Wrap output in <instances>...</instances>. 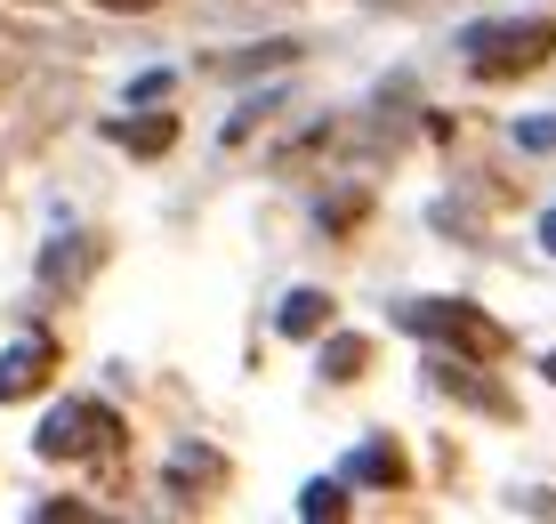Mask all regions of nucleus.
Wrapping results in <instances>:
<instances>
[{"label":"nucleus","instance_id":"nucleus-1","mask_svg":"<svg viewBox=\"0 0 556 524\" xmlns=\"http://www.w3.org/2000/svg\"><path fill=\"white\" fill-rule=\"evenodd\" d=\"M459 49H468V65L484 73V82H501V73L548 65L556 25H548V16H525V25H468V33H459Z\"/></svg>","mask_w":556,"mask_h":524},{"label":"nucleus","instance_id":"nucleus-2","mask_svg":"<svg viewBox=\"0 0 556 524\" xmlns=\"http://www.w3.org/2000/svg\"><path fill=\"white\" fill-rule=\"evenodd\" d=\"M404 323H412V332H428V339H452L459 355H484V363H492V355L508 347V332H501L492 315H476L468 299H419Z\"/></svg>","mask_w":556,"mask_h":524},{"label":"nucleus","instance_id":"nucleus-3","mask_svg":"<svg viewBox=\"0 0 556 524\" xmlns=\"http://www.w3.org/2000/svg\"><path fill=\"white\" fill-rule=\"evenodd\" d=\"M98 436H113V412H98V403H65V412H49V420H41V452H49V460L89 452Z\"/></svg>","mask_w":556,"mask_h":524},{"label":"nucleus","instance_id":"nucleus-4","mask_svg":"<svg viewBox=\"0 0 556 524\" xmlns=\"http://www.w3.org/2000/svg\"><path fill=\"white\" fill-rule=\"evenodd\" d=\"M41 372H49V347H41V339H16L9 355H0V403L33 396V387H41Z\"/></svg>","mask_w":556,"mask_h":524},{"label":"nucleus","instance_id":"nucleus-5","mask_svg":"<svg viewBox=\"0 0 556 524\" xmlns=\"http://www.w3.org/2000/svg\"><path fill=\"white\" fill-rule=\"evenodd\" d=\"M275 332H282V339L331 332V290H291V299H282V315H275Z\"/></svg>","mask_w":556,"mask_h":524},{"label":"nucleus","instance_id":"nucleus-6","mask_svg":"<svg viewBox=\"0 0 556 524\" xmlns=\"http://www.w3.org/2000/svg\"><path fill=\"white\" fill-rule=\"evenodd\" d=\"M348 476H363V484H404V452H395V444H363V452L348 460Z\"/></svg>","mask_w":556,"mask_h":524},{"label":"nucleus","instance_id":"nucleus-7","mask_svg":"<svg viewBox=\"0 0 556 524\" xmlns=\"http://www.w3.org/2000/svg\"><path fill=\"white\" fill-rule=\"evenodd\" d=\"M113 138H122L129 153H162L169 138H178V122H169V113H146V122H122Z\"/></svg>","mask_w":556,"mask_h":524},{"label":"nucleus","instance_id":"nucleus-8","mask_svg":"<svg viewBox=\"0 0 556 524\" xmlns=\"http://www.w3.org/2000/svg\"><path fill=\"white\" fill-rule=\"evenodd\" d=\"M363 355H371L363 339H323V379H355Z\"/></svg>","mask_w":556,"mask_h":524},{"label":"nucleus","instance_id":"nucleus-9","mask_svg":"<svg viewBox=\"0 0 556 524\" xmlns=\"http://www.w3.org/2000/svg\"><path fill=\"white\" fill-rule=\"evenodd\" d=\"M299 516H348V484H306Z\"/></svg>","mask_w":556,"mask_h":524},{"label":"nucleus","instance_id":"nucleus-10","mask_svg":"<svg viewBox=\"0 0 556 524\" xmlns=\"http://www.w3.org/2000/svg\"><path fill=\"white\" fill-rule=\"evenodd\" d=\"M516 138H525L532 153H548V146H556V122H525V129H516Z\"/></svg>","mask_w":556,"mask_h":524},{"label":"nucleus","instance_id":"nucleus-11","mask_svg":"<svg viewBox=\"0 0 556 524\" xmlns=\"http://www.w3.org/2000/svg\"><path fill=\"white\" fill-rule=\"evenodd\" d=\"M98 9H122V16H146V9H162V0H98Z\"/></svg>","mask_w":556,"mask_h":524},{"label":"nucleus","instance_id":"nucleus-12","mask_svg":"<svg viewBox=\"0 0 556 524\" xmlns=\"http://www.w3.org/2000/svg\"><path fill=\"white\" fill-rule=\"evenodd\" d=\"M541 242H548V250H556V210H548V219H541Z\"/></svg>","mask_w":556,"mask_h":524},{"label":"nucleus","instance_id":"nucleus-13","mask_svg":"<svg viewBox=\"0 0 556 524\" xmlns=\"http://www.w3.org/2000/svg\"><path fill=\"white\" fill-rule=\"evenodd\" d=\"M548 379H556V355H548Z\"/></svg>","mask_w":556,"mask_h":524}]
</instances>
